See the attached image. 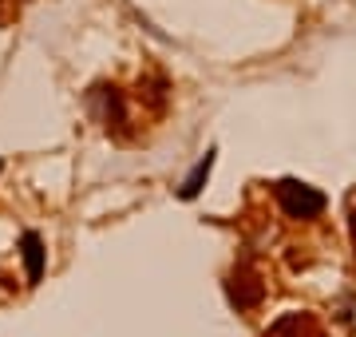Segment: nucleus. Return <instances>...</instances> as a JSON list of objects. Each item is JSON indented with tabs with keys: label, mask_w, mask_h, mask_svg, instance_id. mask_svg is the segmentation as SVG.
<instances>
[{
	"label": "nucleus",
	"mask_w": 356,
	"mask_h": 337,
	"mask_svg": "<svg viewBox=\"0 0 356 337\" xmlns=\"http://www.w3.org/2000/svg\"><path fill=\"white\" fill-rule=\"evenodd\" d=\"M277 198H281V207H285L289 219H317L321 210H325V195L313 191L309 182H297V179L277 182Z\"/></svg>",
	"instance_id": "obj_1"
},
{
	"label": "nucleus",
	"mask_w": 356,
	"mask_h": 337,
	"mask_svg": "<svg viewBox=\"0 0 356 337\" xmlns=\"http://www.w3.org/2000/svg\"><path fill=\"white\" fill-rule=\"evenodd\" d=\"M226 294H229V301H234L238 310H254L257 301H261V294H266V285L257 282V274L250 270V266H238V270L229 274Z\"/></svg>",
	"instance_id": "obj_2"
},
{
	"label": "nucleus",
	"mask_w": 356,
	"mask_h": 337,
	"mask_svg": "<svg viewBox=\"0 0 356 337\" xmlns=\"http://www.w3.org/2000/svg\"><path fill=\"white\" fill-rule=\"evenodd\" d=\"M24 266H28V282L36 285L44 278V242H40L36 230L24 234Z\"/></svg>",
	"instance_id": "obj_3"
},
{
	"label": "nucleus",
	"mask_w": 356,
	"mask_h": 337,
	"mask_svg": "<svg viewBox=\"0 0 356 337\" xmlns=\"http://www.w3.org/2000/svg\"><path fill=\"white\" fill-rule=\"evenodd\" d=\"M313 334V322H309L305 313H285V318H277V322L269 325L266 337H309Z\"/></svg>",
	"instance_id": "obj_4"
},
{
	"label": "nucleus",
	"mask_w": 356,
	"mask_h": 337,
	"mask_svg": "<svg viewBox=\"0 0 356 337\" xmlns=\"http://www.w3.org/2000/svg\"><path fill=\"white\" fill-rule=\"evenodd\" d=\"M210 167H214V155L198 159V167L191 171V179L182 182V198H194L198 191H202V182H206V175H210Z\"/></svg>",
	"instance_id": "obj_5"
},
{
	"label": "nucleus",
	"mask_w": 356,
	"mask_h": 337,
	"mask_svg": "<svg viewBox=\"0 0 356 337\" xmlns=\"http://www.w3.org/2000/svg\"><path fill=\"white\" fill-rule=\"evenodd\" d=\"M353 234H356V210H353Z\"/></svg>",
	"instance_id": "obj_6"
}]
</instances>
